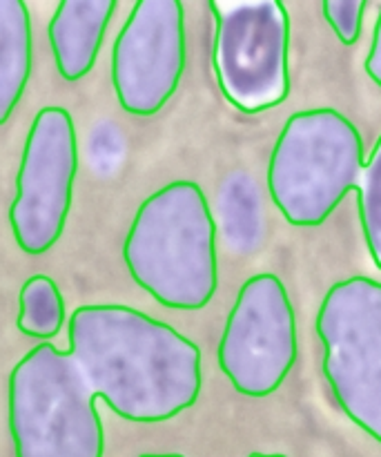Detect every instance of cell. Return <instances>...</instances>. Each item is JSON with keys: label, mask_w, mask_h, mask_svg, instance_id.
Listing matches in <instances>:
<instances>
[{"label": "cell", "mask_w": 381, "mask_h": 457, "mask_svg": "<svg viewBox=\"0 0 381 457\" xmlns=\"http://www.w3.org/2000/svg\"><path fill=\"white\" fill-rule=\"evenodd\" d=\"M141 457H186V455H181V453H145Z\"/></svg>", "instance_id": "cell-14"}, {"label": "cell", "mask_w": 381, "mask_h": 457, "mask_svg": "<svg viewBox=\"0 0 381 457\" xmlns=\"http://www.w3.org/2000/svg\"><path fill=\"white\" fill-rule=\"evenodd\" d=\"M214 71L223 96L261 114L290 94V18L279 0H214Z\"/></svg>", "instance_id": "cell-5"}, {"label": "cell", "mask_w": 381, "mask_h": 457, "mask_svg": "<svg viewBox=\"0 0 381 457\" xmlns=\"http://www.w3.org/2000/svg\"><path fill=\"white\" fill-rule=\"evenodd\" d=\"M79 172V141L65 107H43L34 116L9 208L13 239L25 254L52 250L65 232Z\"/></svg>", "instance_id": "cell-7"}, {"label": "cell", "mask_w": 381, "mask_h": 457, "mask_svg": "<svg viewBox=\"0 0 381 457\" xmlns=\"http://www.w3.org/2000/svg\"><path fill=\"white\" fill-rule=\"evenodd\" d=\"M116 0H62L49 21V45L58 74L76 83L92 71Z\"/></svg>", "instance_id": "cell-9"}, {"label": "cell", "mask_w": 381, "mask_h": 457, "mask_svg": "<svg viewBox=\"0 0 381 457\" xmlns=\"http://www.w3.org/2000/svg\"><path fill=\"white\" fill-rule=\"evenodd\" d=\"M31 16L22 0H0V125L9 120L31 76Z\"/></svg>", "instance_id": "cell-10"}, {"label": "cell", "mask_w": 381, "mask_h": 457, "mask_svg": "<svg viewBox=\"0 0 381 457\" xmlns=\"http://www.w3.org/2000/svg\"><path fill=\"white\" fill-rule=\"evenodd\" d=\"M324 375L344 413L381 445V284L351 277L317 312Z\"/></svg>", "instance_id": "cell-4"}, {"label": "cell", "mask_w": 381, "mask_h": 457, "mask_svg": "<svg viewBox=\"0 0 381 457\" xmlns=\"http://www.w3.org/2000/svg\"><path fill=\"white\" fill-rule=\"evenodd\" d=\"M70 348H31L7 382L16 457H103L96 400L134 424L170 422L199 402L201 351L165 321L120 303H85Z\"/></svg>", "instance_id": "cell-1"}, {"label": "cell", "mask_w": 381, "mask_h": 457, "mask_svg": "<svg viewBox=\"0 0 381 457\" xmlns=\"http://www.w3.org/2000/svg\"><path fill=\"white\" fill-rule=\"evenodd\" d=\"M248 457H286V455H281V453H250Z\"/></svg>", "instance_id": "cell-15"}, {"label": "cell", "mask_w": 381, "mask_h": 457, "mask_svg": "<svg viewBox=\"0 0 381 457\" xmlns=\"http://www.w3.org/2000/svg\"><path fill=\"white\" fill-rule=\"evenodd\" d=\"M326 21L344 45H355L361 34L366 3L364 0H326L321 4Z\"/></svg>", "instance_id": "cell-12"}, {"label": "cell", "mask_w": 381, "mask_h": 457, "mask_svg": "<svg viewBox=\"0 0 381 457\" xmlns=\"http://www.w3.org/2000/svg\"><path fill=\"white\" fill-rule=\"evenodd\" d=\"M299 355L297 320L277 275H254L241 286L219 342V369L236 393L268 397L281 388Z\"/></svg>", "instance_id": "cell-6"}, {"label": "cell", "mask_w": 381, "mask_h": 457, "mask_svg": "<svg viewBox=\"0 0 381 457\" xmlns=\"http://www.w3.org/2000/svg\"><path fill=\"white\" fill-rule=\"evenodd\" d=\"M268 190L286 221L317 228L357 192L370 259L381 270V137L370 159L351 119L333 107L297 112L286 120L268 165Z\"/></svg>", "instance_id": "cell-2"}, {"label": "cell", "mask_w": 381, "mask_h": 457, "mask_svg": "<svg viewBox=\"0 0 381 457\" xmlns=\"http://www.w3.org/2000/svg\"><path fill=\"white\" fill-rule=\"evenodd\" d=\"M129 277L172 311H201L219 286L217 223L195 181L147 196L123 244Z\"/></svg>", "instance_id": "cell-3"}, {"label": "cell", "mask_w": 381, "mask_h": 457, "mask_svg": "<svg viewBox=\"0 0 381 457\" xmlns=\"http://www.w3.org/2000/svg\"><path fill=\"white\" fill-rule=\"evenodd\" d=\"M65 324V302L56 281L47 275H34L21 290L18 330L31 339H54Z\"/></svg>", "instance_id": "cell-11"}, {"label": "cell", "mask_w": 381, "mask_h": 457, "mask_svg": "<svg viewBox=\"0 0 381 457\" xmlns=\"http://www.w3.org/2000/svg\"><path fill=\"white\" fill-rule=\"evenodd\" d=\"M364 67H366V74L373 79V83L381 87V7H379L377 22H375L373 43H370V52L369 56H366Z\"/></svg>", "instance_id": "cell-13"}, {"label": "cell", "mask_w": 381, "mask_h": 457, "mask_svg": "<svg viewBox=\"0 0 381 457\" xmlns=\"http://www.w3.org/2000/svg\"><path fill=\"white\" fill-rule=\"evenodd\" d=\"M186 70V12L178 0H138L112 49V85L132 116H154Z\"/></svg>", "instance_id": "cell-8"}]
</instances>
